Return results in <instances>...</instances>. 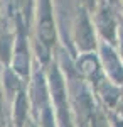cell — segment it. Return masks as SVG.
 Masks as SVG:
<instances>
[{
    "instance_id": "7",
    "label": "cell",
    "mask_w": 123,
    "mask_h": 127,
    "mask_svg": "<svg viewBox=\"0 0 123 127\" xmlns=\"http://www.w3.org/2000/svg\"><path fill=\"white\" fill-rule=\"evenodd\" d=\"M29 98L27 95L20 90L15 103H14V126L15 127H27L29 122Z\"/></svg>"
},
{
    "instance_id": "4",
    "label": "cell",
    "mask_w": 123,
    "mask_h": 127,
    "mask_svg": "<svg viewBox=\"0 0 123 127\" xmlns=\"http://www.w3.org/2000/svg\"><path fill=\"white\" fill-rule=\"evenodd\" d=\"M78 71L81 73V76L86 81H89L93 85V88L106 78L101 61L95 53H83L81 54V58L78 59Z\"/></svg>"
},
{
    "instance_id": "6",
    "label": "cell",
    "mask_w": 123,
    "mask_h": 127,
    "mask_svg": "<svg viewBox=\"0 0 123 127\" xmlns=\"http://www.w3.org/2000/svg\"><path fill=\"white\" fill-rule=\"evenodd\" d=\"M14 69L25 76L29 73V49H27V39L25 34L20 27L17 36V46H15V58H14Z\"/></svg>"
},
{
    "instance_id": "5",
    "label": "cell",
    "mask_w": 123,
    "mask_h": 127,
    "mask_svg": "<svg viewBox=\"0 0 123 127\" xmlns=\"http://www.w3.org/2000/svg\"><path fill=\"white\" fill-rule=\"evenodd\" d=\"M95 29L100 32V36L103 37V42L108 44H115V41L118 37V26H116V19H115L113 12L110 7H100L96 12L95 19Z\"/></svg>"
},
{
    "instance_id": "2",
    "label": "cell",
    "mask_w": 123,
    "mask_h": 127,
    "mask_svg": "<svg viewBox=\"0 0 123 127\" xmlns=\"http://www.w3.org/2000/svg\"><path fill=\"white\" fill-rule=\"evenodd\" d=\"M100 61H101L103 71L108 76V80H111L118 87H123V61L120 58V54L111 48V44L101 42V46H100Z\"/></svg>"
},
{
    "instance_id": "8",
    "label": "cell",
    "mask_w": 123,
    "mask_h": 127,
    "mask_svg": "<svg viewBox=\"0 0 123 127\" xmlns=\"http://www.w3.org/2000/svg\"><path fill=\"white\" fill-rule=\"evenodd\" d=\"M113 114H116L118 117L123 119V88H122V95H120V100H118V105L113 110Z\"/></svg>"
},
{
    "instance_id": "9",
    "label": "cell",
    "mask_w": 123,
    "mask_h": 127,
    "mask_svg": "<svg viewBox=\"0 0 123 127\" xmlns=\"http://www.w3.org/2000/svg\"><path fill=\"white\" fill-rule=\"evenodd\" d=\"M110 120H111V127H123V119L118 117L116 114L110 115Z\"/></svg>"
},
{
    "instance_id": "11",
    "label": "cell",
    "mask_w": 123,
    "mask_h": 127,
    "mask_svg": "<svg viewBox=\"0 0 123 127\" xmlns=\"http://www.w3.org/2000/svg\"><path fill=\"white\" fill-rule=\"evenodd\" d=\"M118 36H120V37H118V39H120V58H122V61H123V29L120 31Z\"/></svg>"
},
{
    "instance_id": "1",
    "label": "cell",
    "mask_w": 123,
    "mask_h": 127,
    "mask_svg": "<svg viewBox=\"0 0 123 127\" xmlns=\"http://www.w3.org/2000/svg\"><path fill=\"white\" fill-rule=\"evenodd\" d=\"M37 36L41 39V42H42V46L47 51L56 42V24H54V14H52L51 0H39Z\"/></svg>"
},
{
    "instance_id": "3",
    "label": "cell",
    "mask_w": 123,
    "mask_h": 127,
    "mask_svg": "<svg viewBox=\"0 0 123 127\" xmlns=\"http://www.w3.org/2000/svg\"><path fill=\"white\" fill-rule=\"evenodd\" d=\"M95 26L91 24V20L88 17L84 10L79 12L78 19L74 22V42L78 49H81L83 53H93L96 49V32Z\"/></svg>"
},
{
    "instance_id": "10",
    "label": "cell",
    "mask_w": 123,
    "mask_h": 127,
    "mask_svg": "<svg viewBox=\"0 0 123 127\" xmlns=\"http://www.w3.org/2000/svg\"><path fill=\"white\" fill-rule=\"evenodd\" d=\"M0 127H7V117H5V110L2 105V100H0Z\"/></svg>"
}]
</instances>
